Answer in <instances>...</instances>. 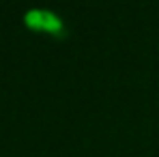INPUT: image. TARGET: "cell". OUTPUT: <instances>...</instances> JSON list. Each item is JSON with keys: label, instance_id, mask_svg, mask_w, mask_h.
<instances>
[{"label": "cell", "instance_id": "6da1fadb", "mask_svg": "<svg viewBox=\"0 0 159 157\" xmlns=\"http://www.w3.org/2000/svg\"><path fill=\"white\" fill-rule=\"evenodd\" d=\"M26 24L34 30H45V32H52V35H62V22L58 15H54L52 11H45V9H32L26 13Z\"/></svg>", "mask_w": 159, "mask_h": 157}]
</instances>
